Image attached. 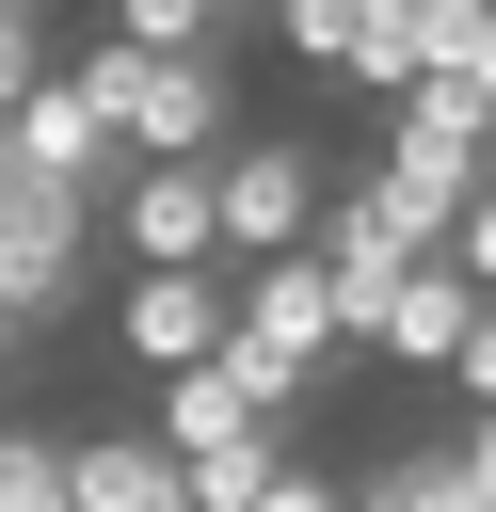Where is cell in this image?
Returning a JSON list of instances; mask_svg holds the SVG:
<instances>
[{"label": "cell", "mask_w": 496, "mask_h": 512, "mask_svg": "<svg viewBox=\"0 0 496 512\" xmlns=\"http://www.w3.org/2000/svg\"><path fill=\"white\" fill-rule=\"evenodd\" d=\"M368 192L448 256V224L496 192V112H480V80H416V96H384V144H368Z\"/></svg>", "instance_id": "obj_1"}, {"label": "cell", "mask_w": 496, "mask_h": 512, "mask_svg": "<svg viewBox=\"0 0 496 512\" xmlns=\"http://www.w3.org/2000/svg\"><path fill=\"white\" fill-rule=\"evenodd\" d=\"M80 80V112L128 144V160H224L240 144V112H224V64H144V48H80L64 64Z\"/></svg>", "instance_id": "obj_2"}, {"label": "cell", "mask_w": 496, "mask_h": 512, "mask_svg": "<svg viewBox=\"0 0 496 512\" xmlns=\"http://www.w3.org/2000/svg\"><path fill=\"white\" fill-rule=\"evenodd\" d=\"M320 144L304 128H240L224 160H208V224H224V272H272V256H304L320 240Z\"/></svg>", "instance_id": "obj_3"}, {"label": "cell", "mask_w": 496, "mask_h": 512, "mask_svg": "<svg viewBox=\"0 0 496 512\" xmlns=\"http://www.w3.org/2000/svg\"><path fill=\"white\" fill-rule=\"evenodd\" d=\"M304 256H320V288H336V352H368V336H384V304L416 288V256H432V240H416V224H400V208H384L368 176H336V192H320V240H304Z\"/></svg>", "instance_id": "obj_4"}, {"label": "cell", "mask_w": 496, "mask_h": 512, "mask_svg": "<svg viewBox=\"0 0 496 512\" xmlns=\"http://www.w3.org/2000/svg\"><path fill=\"white\" fill-rule=\"evenodd\" d=\"M80 288H96V208L0 160V320L32 336V320H64Z\"/></svg>", "instance_id": "obj_5"}, {"label": "cell", "mask_w": 496, "mask_h": 512, "mask_svg": "<svg viewBox=\"0 0 496 512\" xmlns=\"http://www.w3.org/2000/svg\"><path fill=\"white\" fill-rule=\"evenodd\" d=\"M96 224L128 240V272H224V224H208V160H128Z\"/></svg>", "instance_id": "obj_6"}, {"label": "cell", "mask_w": 496, "mask_h": 512, "mask_svg": "<svg viewBox=\"0 0 496 512\" xmlns=\"http://www.w3.org/2000/svg\"><path fill=\"white\" fill-rule=\"evenodd\" d=\"M256 432H288V384H272L256 352H208V368L160 384V448H176V464H224V448H256Z\"/></svg>", "instance_id": "obj_7"}, {"label": "cell", "mask_w": 496, "mask_h": 512, "mask_svg": "<svg viewBox=\"0 0 496 512\" xmlns=\"http://www.w3.org/2000/svg\"><path fill=\"white\" fill-rule=\"evenodd\" d=\"M0 160H16V176H48V192H80V208H112V176H128V144L80 112V80H64V64L0 112Z\"/></svg>", "instance_id": "obj_8"}, {"label": "cell", "mask_w": 496, "mask_h": 512, "mask_svg": "<svg viewBox=\"0 0 496 512\" xmlns=\"http://www.w3.org/2000/svg\"><path fill=\"white\" fill-rule=\"evenodd\" d=\"M112 336H128V368H208L224 352V272H128L112 288Z\"/></svg>", "instance_id": "obj_9"}, {"label": "cell", "mask_w": 496, "mask_h": 512, "mask_svg": "<svg viewBox=\"0 0 496 512\" xmlns=\"http://www.w3.org/2000/svg\"><path fill=\"white\" fill-rule=\"evenodd\" d=\"M64 512H192L160 432H64Z\"/></svg>", "instance_id": "obj_10"}, {"label": "cell", "mask_w": 496, "mask_h": 512, "mask_svg": "<svg viewBox=\"0 0 496 512\" xmlns=\"http://www.w3.org/2000/svg\"><path fill=\"white\" fill-rule=\"evenodd\" d=\"M464 336H480V288H464L448 256H416V288L384 304V336H368V352H384V368H464Z\"/></svg>", "instance_id": "obj_11"}, {"label": "cell", "mask_w": 496, "mask_h": 512, "mask_svg": "<svg viewBox=\"0 0 496 512\" xmlns=\"http://www.w3.org/2000/svg\"><path fill=\"white\" fill-rule=\"evenodd\" d=\"M352 512H480V480H464V448H384L352 480Z\"/></svg>", "instance_id": "obj_12"}, {"label": "cell", "mask_w": 496, "mask_h": 512, "mask_svg": "<svg viewBox=\"0 0 496 512\" xmlns=\"http://www.w3.org/2000/svg\"><path fill=\"white\" fill-rule=\"evenodd\" d=\"M336 80H368V96H416V0H352V48H336Z\"/></svg>", "instance_id": "obj_13"}, {"label": "cell", "mask_w": 496, "mask_h": 512, "mask_svg": "<svg viewBox=\"0 0 496 512\" xmlns=\"http://www.w3.org/2000/svg\"><path fill=\"white\" fill-rule=\"evenodd\" d=\"M288 464H304V448H288V432H256V448H224V464H176V480H192V512H256Z\"/></svg>", "instance_id": "obj_14"}, {"label": "cell", "mask_w": 496, "mask_h": 512, "mask_svg": "<svg viewBox=\"0 0 496 512\" xmlns=\"http://www.w3.org/2000/svg\"><path fill=\"white\" fill-rule=\"evenodd\" d=\"M0 512H64V432L0 416Z\"/></svg>", "instance_id": "obj_15"}, {"label": "cell", "mask_w": 496, "mask_h": 512, "mask_svg": "<svg viewBox=\"0 0 496 512\" xmlns=\"http://www.w3.org/2000/svg\"><path fill=\"white\" fill-rule=\"evenodd\" d=\"M272 32H288V64H336V48H352V0H288Z\"/></svg>", "instance_id": "obj_16"}, {"label": "cell", "mask_w": 496, "mask_h": 512, "mask_svg": "<svg viewBox=\"0 0 496 512\" xmlns=\"http://www.w3.org/2000/svg\"><path fill=\"white\" fill-rule=\"evenodd\" d=\"M448 272H464V288H496V192H480V208L448 224Z\"/></svg>", "instance_id": "obj_17"}, {"label": "cell", "mask_w": 496, "mask_h": 512, "mask_svg": "<svg viewBox=\"0 0 496 512\" xmlns=\"http://www.w3.org/2000/svg\"><path fill=\"white\" fill-rule=\"evenodd\" d=\"M448 384H464V416H496V288H480V336H464V368H448Z\"/></svg>", "instance_id": "obj_18"}, {"label": "cell", "mask_w": 496, "mask_h": 512, "mask_svg": "<svg viewBox=\"0 0 496 512\" xmlns=\"http://www.w3.org/2000/svg\"><path fill=\"white\" fill-rule=\"evenodd\" d=\"M256 512H352V480H320V464H288V480H272Z\"/></svg>", "instance_id": "obj_19"}, {"label": "cell", "mask_w": 496, "mask_h": 512, "mask_svg": "<svg viewBox=\"0 0 496 512\" xmlns=\"http://www.w3.org/2000/svg\"><path fill=\"white\" fill-rule=\"evenodd\" d=\"M448 448H464V480H480V512H496V416H464Z\"/></svg>", "instance_id": "obj_20"}, {"label": "cell", "mask_w": 496, "mask_h": 512, "mask_svg": "<svg viewBox=\"0 0 496 512\" xmlns=\"http://www.w3.org/2000/svg\"><path fill=\"white\" fill-rule=\"evenodd\" d=\"M32 80H48V32H32V48H0V112H16Z\"/></svg>", "instance_id": "obj_21"}, {"label": "cell", "mask_w": 496, "mask_h": 512, "mask_svg": "<svg viewBox=\"0 0 496 512\" xmlns=\"http://www.w3.org/2000/svg\"><path fill=\"white\" fill-rule=\"evenodd\" d=\"M0 48H32V16H16V0H0Z\"/></svg>", "instance_id": "obj_22"}, {"label": "cell", "mask_w": 496, "mask_h": 512, "mask_svg": "<svg viewBox=\"0 0 496 512\" xmlns=\"http://www.w3.org/2000/svg\"><path fill=\"white\" fill-rule=\"evenodd\" d=\"M480 112H496V32H480Z\"/></svg>", "instance_id": "obj_23"}, {"label": "cell", "mask_w": 496, "mask_h": 512, "mask_svg": "<svg viewBox=\"0 0 496 512\" xmlns=\"http://www.w3.org/2000/svg\"><path fill=\"white\" fill-rule=\"evenodd\" d=\"M0 368H16V320H0Z\"/></svg>", "instance_id": "obj_24"}]
</instances>
